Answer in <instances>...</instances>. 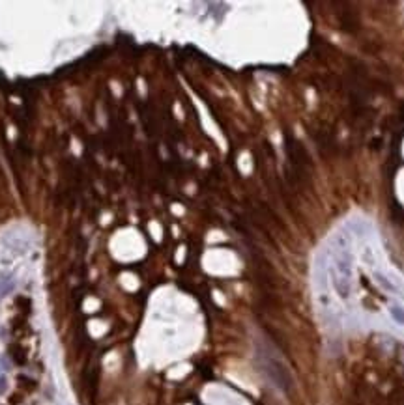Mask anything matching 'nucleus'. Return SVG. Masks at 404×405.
Segmentation results:
<instances>
[{"label":"nucleus","instance_id":"nucleus-3","mask_svg":"<svg viewBox=\"0 0 404 405\" xmlns=\"http://www.w3.org/2000/svg\"><path fill=\"white\" fill-rule=\"evenodd\" d=\"M389 314H391V318H393L395 321L404 327V308H401V306H391L389 308Z\"/></svg>","mask_w":404,"mask_h":405},{"label":"nucleus","instance_id":"nucleus-1","mask_svg":"<svg viewBox=\"0 0 404 405\" xmlns=\"http://www.w3.org/2000/svg\"><path fill=\"white\" fill-rule=\"evenodd\" d=\"M266 370H268V375L271 377V381H273L279 388H283V390H288V388H290V377H288L287 368H285L283 364H279L277 361H273V359H268Z\"/></svg>","mask_w":404,"mask_h":405},{"label":"nucleus","instance_id":"nucleus-2","mask_svg":"<svg viewBox=\"0 0 404 405\" xmlns=\"http://www.w3.org/2000/svg\"><path fill=\"white\" fill-rule=\"evenodd\" d=\"M374 280L378 282V284H380L385 291H389V293H401L399 288H397V286H395L393 282L389 280L385 275H382V273H374Z\"/></svg>","mask_w":404,"mask_h":405},{"label":"nucleus","instance_id":"nucleus-4","mask_svg":"<svg viewBox=\"0 0 404 405\" xmlns=\"http://www.w3.org/2000/svg\"><path fill=\"white\" fill-rule=\"evenodd\" d=\"M6 390V379L4 377H0V394Z\"/></svg>","mask_w":404,"mask_h":405}]
</instances>
